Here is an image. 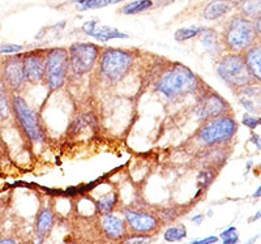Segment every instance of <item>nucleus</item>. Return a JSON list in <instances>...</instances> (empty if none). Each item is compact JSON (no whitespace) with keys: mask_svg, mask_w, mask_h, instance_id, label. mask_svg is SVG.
<instances>
[{"mask_svg":"<svg viewBox=\"0 0 261 244\" xmlns=\"http://www.w3.org/2000/svg\"><path fill=\"white\" fill-rule=\"evenodd\" d=\"M154 88L167 101H180L187 95H197L205 88L195 72L180 63H170L161 71Z\"/></svg>","mask_w":261,"mask_h":244,"instance_id":"1","label":"nucleus"},{"mask_svg":"<svg viewBox=\"0 0 261 244\" xmlns=\"http://www.w3.org/2000/svg\"><path fill=\"white\" fill-rule=\"evenodd\" d=\"M225 51L234 54H244L248 48L258 42V33L255 21L242 15H235L226 21L222 30Z\"/></svg>","mask_w":261,"mask_h":244,"instance_id":"2","label":"nucleus"},{"mask_svg":"<svg viewBox=\"0 0 261 244\" xmlns=\"http://www.w3.org/2000/svg\"><path fill=\"white\" fill-rule=\"evenodd\" d=\"M135 64V55L124 48L102 47L98 59V75L105 83L115 85L128 75Z\"/></svg>","mask_w":261,"mask_h":244,"instance_id":"3","label":"nucleus"},{"mask_svg":"<svg viewBox=\"0 0 261 244\" xmlns=\"http://www.w3.org/2000/svg\"><path fill=\"white\" fill-rule=\"evenodd\" d=\"M214 71L216 75L234 92L256 83L244 62L243 54L225 52L217 59Z\"/></svg>","mask_w":261,"mask_h":244,"instance_id":"4","label":"nucleus"},{"mask_svg":"<svg viewBox=\"0 0 261 244\" xmlns=\"http://www.w3.org/2000/svg\"><path fill=\"white\" fill-rule=\"evenodd\" d=\"M238 131V123L232 118L231 114L218 116L214 119L206 120L201 124L196 140L199 141L204 148L212 146H223L231 143Z\"/></svg>","mask_w":261,"mask_h":244,"instance_id":"5","label":"nucleus"},{"mask_svg":"<svg viewBox=\"0 0 261 244\" xmlns=\"http://www.w3.org/2000/svg\"><path fill=\"white\" fill-rule=\"evenodd\" d=\"M69 71L68 50L64 47H54L46 50L45 80L43 83L50 92L62 89L68 80Z\"/></svg>","mask_w":261,"mask_h":244,"instance_id":"6","label":"nucleus"},{"mask_svg":"<svg viewBox=\"0 0 261 244\" xmlns=\"http://www.w3.org/2000/svg\"><path fill=\"white\" fill-rule=\"evenodd\" d=\"M67 50L72 75L85 76L92 73L97 67L102 47L93 42H74Z\"/></svg>","mask_w":261,"mask_h":244,"instance_id":"7","label":"nucleus"},{"mask_svg":"<svg viewBox=\"0 0 261 244\" xmlns=\"http://www.w3.org/2000/svg\"><path fill=\"white\" fill-rule=\"evenodd\" d=\"M11 110L13 111V115L28 140L32 143H42L45 140V131L38 115L21 95H12Z\"/></svg>","mask_w":261,"mask_h":244,"instance_id":"8","label":"nucleus"},{"mask_svg":"<svg viewBox=\"0 0 261 244\" xmlns=\"http://www.w3.org/2000/svg\"><path fill=\"white\" fill-rule=\"evenodd\" d=\"M230 111H231V107L227 101L214 90L202 89L201 93L197 95L196 116L201 123L218 118V116L227 115Z\"/></svg>","mask_w":261,"mask_h":244,"instance_id":"9","label":"nucleus"},{"mask_svg":"<svg viewBox=\"0 0 261 244\" xmlns=\"http://www.w3.org/2000/svg\"><path fill=\"white\" fill-rule=\"evenodd\" d=\"M123 218L127 225L128 232L130 234H141V235H151L158 231L161 221L158 215L150 211L137 210V209H123Z\"/></svg>","mask_w":261,"mask_h":244,"instance_id":"10","label":"nucleus"},{"mask_svg":"<svg viewBox=\"0 0 261 244\" xmlns=\"http://www.w3.org/2000/svg\"><path fill=\"white\" fill-rule=\"evenodd\" d=\"M45 55L46 50L41 48L28 51L21 55L27 84L37 85L45 80Z\"/></svg>","mask_w":261,"mask_h":244,"instance_id":"11","label":"nucleus"},{"mask_svg":"<svg viewBox=\"0 0 261 244\" xmlns=\"http://www.w3.org/2000/svg\"><path fill=\"white\" fill-rule=\"evenodd\" d=\"M2 81L12 92H18L27 84L22 67V57H12L4 62L2 69Z\"/></svg>","mask_w":261,"mask_h":244,"instance_id":"12","label":"nucleus"},{"mask_svg":"<svg viewBox=\"0 0 261 244\" xmlns=\"http://www.w3.org/2000/svg\"><path fill=\"white\" fill-rule=\"evenodd\" d=\"M83 33L88 37L97 39L99 42H109L113 39H127L129 36L119 29L113 26H107V25H102L101 22H98L97 20H89L84 22L81 26Z\"/></svg>","mask_w":261,"mask_h":244,"instance_id":"13","label":"nucleus"},{"mask_svg":"<svg viewBox=\"0 0 261 244\" xmlns=\"http://www.w3.org/2000/svg\"><path fill=\"white\" fill-rule=\"evenodd\" d=\"M239 103L243 106L247 114L260 115L261 114V84L253 83L251 85L235 90Z\"/></svg>","mask_w":261,"mask_h":244,"instance_id":"14","label":"nucleus"},{"mask_svg":"<svg viewBox=\"0 0 261 244\" xmlns=\"http://www.w3.org/2000/svg\"><path fill=\"white\" fill-rule=\"evenodd\" d=\"M99 226H101V231L105 238L111 241H120L128 234L124 218L119 217L114 213L102 215Z\"/></svg>","mask_w":261,"mask_h":244,"instance_id":"15","label":"nucleus"},{"mask_svg":"<svg viewBox=\"0 0 261 244\" xmlns=\"http://www.w3.org/2000/svg\"><path fill=\"white\" fill-rule=\"evenodd\" d=\"M197 38L201 42L204 50L211 57H213L214 59H218L221 55L225 54V46H223L222 37L213 28L204 26V29L201 30V33L199 34Z\"/></svg>","mask_w":261,"mask_h":244,"instance_id":"16","label":"nucleus"},{"mask_svg":"<svg viewBox=\"0 0 261 244\" xmlns=\"http://www.w3.org/2000/svg\"><path fill=\"white\" fill-rule=\"evenodd\" d=\"M232 0H209L201 11V17L206 21H218L226 17L235 8Z\"/></svg>","mask_w":261,"mask_h":244,"instance_id":"17","label":"nucleus"},{"mask_svg":"<svg viewBox=\"0 0 261 244\" xmlns=\"http://www.w3.org/2000/svg\"><path fill=\"white\" fill-rule=\"evenodd\" d=\"M54 226H55V213L53 209L48 206L42 208L36 218V226H34L36 235L46 239V236L50 235V232L53 231Z\"/></svg>","mask_w":261,"mask_h":244,"instance_id":"18","label":"nucleus"},{"mask_svg":"<svg viewBox=\"0 0 261 244\" xmlns=\"http://www.w3.org/2000/svg\"><path fill=\"white\" fill-rule=\"evenodd\" d=\"M243 58L253 80L261 84V42L248 48L243 54Z\"/></svg>","mask_w":261,"mask_h":244,"instance_id":"19","label":"nucleus"},{"mask_svg":"<svg viewBox=\"0 0 261 244\" xmlns=\"http://www.w3.org/2000/svg\"><path fill=\"white\" fill-rule=\"evenodd\" d=\"M154 6V0H130L120 8V12L125 16L141 15V13L150 11Z\"/></svg>","mask_w":261,"mask_h":244,"instance_id":"20","label":"nucleus"},{"mask_svg":"<svg viewBox=\"0 0 261 244\" xmlns=\"http://www.w3.org/2000/svg\"><path fill=\"white\" fill-rule=\"evenodd\" d=\"M127 0H72L76 9L80 12H86V11H93V9L106 8L114 4L125 3Z\"/></svg>","mask_w":261,"mask_h":244,"instance_id":"21","label":"nucleus"},{"mask_svg":"<svg viewBox=\"0 0 261 244\" xmlns=\"http://www.w3.org/2000/svg\"><path fill=\"white\" fill-rule=\"evenodd\" d=\"M239 15L255 21L261 16V0H241L238 3Z\"/></svg>","mask_w":261,"mask_h":244,"instance_id":"22","label":"nucleus"},{"mask_svg":"<svg viewBox=\"0 0 261 244\" xmlns=\"http://www.w3.org/2000/svg\"><path fill=\"white\" fill-rule=\"evenodd\" d=\"M119 201V196L116 192H109L106 195H102L99 199L95 201V209L101 215L109 214V213H113L114 209L116 208Z\"/></svg>","mask_w":261,"mask_h":244,"instance_id":"23","label":"nucleus"},{"mask_svg":"<svg viewBox=\"0 0 261 244\" xmlns=\"http://www.w3.org/2000/svg\"><path fill=\"white\" fill-rule=\"evenodd\" d=\"M187 227L184 225H175V226L167 227L163 231V239L167 243H176V241H181L187 238Z\"/></svg>","mask_w":261,"mask_h":244,"instance_id":"24","label":"nucleus"},{"mask_svg":"<svg viewBox=\"0 0 261 244\" xmlns=\"http://www.w3.org/2000/svg\"><path fill=\"white\" fill-rule=\"evenodd\" d=\"M204 29L202 25L199 26H187V28H180L174 33V38L176 42H187L193 38H197L199 34L201 33V30Z\"/></svg>","mask_w":261,"mask_h":244,"instance_id":"25","label":"nucleus"},{"mask_svg":"<svg viewBox=\"0 0 261 244\" xmlns=\"http://www.w3.org/2000/svg\"><path fill=\"white\" fill-rule=\"evenodd\" d=\"M216 178V171L212 167H204V169L200 171L199 176H197V185L201 191H204L205 188H208L212 184V182Z\"/></svg>","mask_w":261,"mask_h":244,"instance_id":"26","label":"nucleus"},{"mask_svg":"<svg viewBox=\"0 0 261 244\" xmlns=\"http://www.w3.org/2000/svg\"><path fill=\"white\" fill-rule=\"evenodd\" d=\"M153 241L151 235H141V234H127L120 240V244H150Z\"/></svg>","mask_w":261,"mask_h":244,"instance_id":"27","label":"nucleus"},{"mask_svg":"<svg viewBox=\"0 0 261 244\" xmlns=\"http://www.w3.org/2000/svg\"><path fill=\"white\" fill-rule=\"evenodd\" d=\"M222 239V244H238L239 243V234L235 226H230L226 230H223L218 236Z\"/></svg>","mask_w":261,"mask_h":244,"instance_id":"28","label":"nucleus"},{"mask_svg":"<svg viewBox=\"0 0 261 244\" xmlns=\"http://www.w3.org/2000/svg\"><path fill=\"white\" fill-rule=\"evenodd\" d=\"M242 123H243L246 127H248L249 129H255L256 127L261 124V118L257 115H251V114H246L242 118Z\"/></svg>","mask_w":261,"mask_h":244,"instance_id":"29","label":"nucleus"},{"mask_svg":"<svg viewBox=\"0 0 261 244\" xmlns=\"http://www.w3.org/2000/svg\"><path fill=\"white\" fill-rule=\"evenodd\" d=\"M24 50L21 45H15V43H3L0 45V54H18Z\"/></svg>","mask_w":261,"mask_h":244,"instance_id":"30","label":"nucleus"},{"mask_svg":"<svg viewBox=\"0 0 261 244\" xmlns=\"http://www.w3.org/2000/svg\"><path fill=\"white\" fill-rule=\"evenodd\" d=\"M218 240H220V238H218V236L211 235V236H206V238H202V239H196V240L190 241V243H187V244H216Z\"/></svg>","mask_w":261,"mask_h":244,"instance_id":"31","label":"nucleus"},{"mask_svg":"<svg viewBox=\"0 0 261 244\" xmlns=\"http://www.w3.org/2000/svg\"><path fill=\"white\" fill-rule=\"evenodd\" d=\"M204 218H205L204 214H196V215H193L192 218H191V221H192L193 224L199 226V225H201L202 222H204Z\"/></svg>","mask_w":261,"mask_h":244,"instance_id":"32","label":"nucleus"},{"mask_svg":"<svg viewBox=\"0 0 261 244\" xmlns=\"http://www.w3.org/2000/svg\"><path fill=\"white\" fill-rule=\"evenodd\" d=\"M251 141H252L253 144H255L256 146H257L258 149L261 150V136L260 134H252V137H251Z\"/></svg>","mask_w":261,"mask_h":244,"instance_id":"33","label":"nucleus"},{"mask_svg":"<svg viewBox=\"0 0 261 244\" xmlns=\"http://www.w3.org/2000/svg\"><path fill=\"white\" fill-rule=\"evenodd\" d=\"M0 244H18V243L17 240H15V239L4 238V239H0Z\"/></svg>","mask_w":261,"mask_h":244,"instance_id":"34","label":"nucleus"},{"mask_svg":"<svg viewBox=\"0 0 261 244\" xmlns=\"http://www.w3.org/2000/svg\"><path fill=\"white\" fill-rule=\"evenodd\" d=\"M255 25H256V30H257L258 36L261 37V16L255 20Z\"/></svg>","mask_w":261,"mask_h":244,"instance_id":"35","label":"nucleus"},{"mask_svg":"<svg viewBox=\"0 0 261 244\" xmlns=\"http://www.w3.org/2000/svg\"><path fill=\"white\" fill-rule=\"evenodd\" d=\"M252 197H253V199H258V197H261V184L258 185L257 189H256L255 192H253Z\"/></svg>","mask_w":261,"mask_h":244,"instance_id":"36","label":"nucleus"},{"mask_svg":"<svg viewBox=\"0 0 261 244\" xmlns=\"http://www.w3.org/2000/svg\"><path fill=\"white\" fill-rule=\"evenodd\" d=\"M261 218V210H258L257 213H256L255 215H253L252 218H251V221H256V220H260Z\"/></svg>","mask_w":261,"mask_h":244,"instance_id":"37","label":"nucleus"},{"mask_svg":"<svg viewBox=\"0 0 261 244\" xmlns=\"http://www.w3.org/2000/svg\"><path fill=\"white\" fill-rule=\"evenodd\" d=\"M257 239H258V235H256V236H253V238L249 239V240L247 241V243H244V244H253L256 240H257Z\"/></svg>","mask_w":261,"mask_h":244,"instance_id":"38","label":"nucleus"},{"mask_svg":"<svg viewBox=\"0 0 261 244\" xmlns=\"http://www.w3.org/2000/svg\"><path fill=\"white\" fill-rule=\"evenodd\" d=\"M60 244H79V243L74 240H64V241H62Z\"/></svg>","mask_w":261,"mask_h":244,"instance_id":"39","label":"nucleus"}]
</instances>
